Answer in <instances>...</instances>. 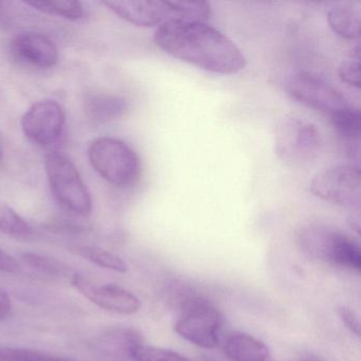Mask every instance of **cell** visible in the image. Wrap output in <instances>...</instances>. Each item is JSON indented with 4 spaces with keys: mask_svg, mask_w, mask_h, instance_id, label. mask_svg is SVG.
Instances as JSON below:
<instances>
[{
    "mask_svg": "<svg viewBox=\"0 0 361 361\" xmlns=\"http://www.w3.org/2000/svg\"><path fill=\"white\" fill-rule=\"evenodd\" d=\"M154 42L169 56L210 73L233 75L246 68L236 44L204 22L172 18L157 27Z\"/></svg>",
    "mask_w": 361,
    "mask_h": 361,
    "instance_id": "cell-1",
    "label": "cell"
},
{
    "mask_svg": "<svg viewBox=\"0 0 361 361\" xmlns=\"http://www.w3.org/2000/svg\"><path fill=\"white\" fill-rule=\"evenodd\" d=\"M298 243L304 252L314 259L357 274L360 272V246L343 232L325 226L310 225L300 230Z\"/></svg>",
    "mask_w": 361,
    "mask_h": 361,
    "instance_id": "cell-2",
    "label": "cell"
},
{
    "mask_svg": "<svg viewBox=\"0 0 361 361\" xmlns=\"http://www.w3.org/2000/svg\"><path fill=\"white\" fill-rule=\"evenodd\" d=\"M87 155L94 170L116 187H132L140 178V159L124 141L101 137L90 143Z\"/></svg>",
    "mask_w": 361,
    "mask_h": 361,
    "instance_id": "cell-3",
    "label": "cell"
},
{
    "mask_svg": "<svg viewBox=\"0 0 361 361\" xmlns=\"http://www.w3.org/2000/svg\"><path fill=\"white\" fill-rule=\"evenodd\" d=\"M322 147V137L312 122L288 115L274 128V151L281 161L291 166H303L316 159Z\"/></svg>",
    "mask_w": 361,
    "mask_h": 361,
    "instance_id": "cell-4",
    "label": "cell"
},
{
    "mask_svg": "<svg viewBox=\"0 0 361 361\" xmlns=\"http://www.w3.org/2000/svg\"><path fill=\"white\" fill-rule=\"evenodd\" d=\"M45 169L56 200L67 210L80 216H88L92 211V196L71 160L54 152L46 156Z\"/></svg>",
    "mask_w": 361,
    "mask_h": 361,
    "instance_id": "cell-5",
    "label": "cell"
},
{
    "mask_svg": "<svg viewBox=\"0 0 361 361\" xmlns=\"http://www.w3.org/2000/svg\"><path fill=\"white\" fill-rule=\"evenodd\" d=\"M221 312L206 300H189L175 322L177 335L202 348H214L219 344L223 329Z\"/></svg>",
    "mask_w": 361,
    "mask_h": 361,
    "instance_id": "cell-6",
    "label": "cell"
},
{
    "mask_svg": "<svg viewBox=\"0 0 361 361\" xmlns=\"http://www.w3.org/2000/svg\"><path fill=\"white\" fill-rule=\"evenodd\" d=\"M310 192L316 197L350 209H359L361 200V176L354 166H336L314 175Z\"/></svg>",
    "mask_w": 361,
    "mask_h": 361,
    "instance_id": "cell-7",
    "label": "cell"
},
{
    "mask_svg": "<svg viewBox=\"0 0 361 361\" xmlns=\"http://www.w3.org/2000/svg\"><path fill=\"white\" fill-rule=\"evenodd\" d=\"M286 87L293 98L324 114L329 119L353 105L340 90L314 73H295L289 78Z\"/></svg>",
    "mask_w": 361,
    "mask_h": 361,
    "instance_id": "cell-8",
    "label": "cell"
},
{
    "mask_svg": "<svg viewBox=\"0 0 361 361\" xmlns=\"http://www.w3.org/2000/svg\"><path fill=\"white\" fill-rule=\"evenodd\" d=\"M71 282L86 299L103 310L126 316L140 310L138 297L119 285L96 282L83 274H73Z\"/></svg>",
    "mask_w": 361,
    "mask_h": 361,
    "instance_id": "cell-9",
    "label": "cell"
},
{
    "mask_svg": "<svg viewBox=\"0 0 361 361\" xmlns=\"http://www.w3.org/2000/svg\"><path fill=\"white\" fill-rule=\"evenodd\" d=\"M65 121L64 111L58 102L39 101L33 104L23 117V132L33 143L46 147L60 138Z\"/></svg>",
    "mask_w": 361,
    "mask_h": 361,
    "instance_id": "cell-10",
    "label": "cell"
},
{
    "mask_svg": "<svg viewBox=\"0 0 361 361\" xmlns=\"http://www.w3.org/2000/svg\"><path fill=\"white\" fill-rule=\"evenodd\" d=\"M102 4L122 20L142 28L159 27L174 18L170 1L109 0Z\"/></svg>",
    "mask_w": 361,
    "mask_h": 361,
    "instance_id": "cell-11",
    "label": "cell"
},
{
    "mask_svg": "<svg viewBox=\"0 0 361 361\" xmlns=\"http://www.w3.org/2000/svg\"><path fill=\"white\" fill-rule=\"evenodd\" d=\"M11 50L18 60L37 68H51L59 62L56 44L39 33L26 32L18 35L12 41Z\"/></svg>",
    "mask_w": 361,
    "mask_h": 361,
    "instance_id": "cell-12",
    "label": "cell"
},
{
    "mask_svg": "<svg viewBox=\"0 0 361 361\" xmlns=\"http://www.w3.org/2000/svg\"><path fill=\"white\" fill-rule=\"evenodd\" d=\"M143 342L142 336L130 327H115L103 334L99 348L103 354L116 361L132 360L133 352Z\"/></svg>",
    "mask_w": 361,
    "mask_h": 361,
    "instance_id": "cell-13",
    "label": "cell"
},
{
    "mask_svg": "<svg viewBox=\"0 0 361 361\" xmlns=\"http://www.w3.org/2000/svg\"><path fill=\"white\" fill-rule=\"evenodd\" d=\"M85 114L94 124H105L123 117L128 111L126 99L111 94H92L85 99Z\"/></svg>",
    "mask_w": 361,
    "mask_h": 361,
    "instance_id": "cell-14",
    "label": "cell"
},
{
    "mask_svg": "<svg viewBox=\"0 0 361 361\" xmlns=\"http://www.w3.org/2000/svg\"><path fill=\"white\" fill-rule=\"evenodd\" d=\"M225 352L231 361H272L269 348L257 338L246 333L228 337Z\"/></svg>",
    "mask_w": 361,
    "mask_h": 361,
    "instance_id": "cell-15",
    "label": "cell"
},
{
    "mask_svg": "<svg viewBox=\"0 0 361 361\" xmlns=\"http://www.w3.org/2000/svg\"><path fill=\"white\" fill-rule=\"evenodd\" d=\"M360 9L352 4H336L327 11V23L331 30L348 41L360 37Z\"/></svg>",
    "mask_w": 361,
    "mask_h": 361,
    "instance_id": "cell-16",
    "label": "cell"
},
{
    "mask_svg": "<svg viewBox=\"0 0 361 361\" xmlns=\"http://www.w3.org/2000/svg\"><path fill=\"white\" fill-rule=\"evenodd\" d=\"M73 252L79 257H83L86 261L96 264L105 269L113 270V271L120 272V274L128 272V265L122 259V257L111 251L100 248V247L80 245L73 248Z\"/></svg>",
    "mask_w": 361,
    "mask_h": 361,
    "instance_id": "cell-17",
    "label": "cell"
},
{
    "mask_svg": "<svg viewBox=\"0 0 361 361\" xmlns=\"http://www.w3.org/2000/svg\"><path fill=\"white\" fill-rule=\"evenodd\" d=\"M26 4L42 13L59 16L69 20H81L84 16L83 5L75 0H39L28 1Z\"/></svg>",
    "mask_w": 361,
    "mask_h": 361,
    "instance_id": "cell-18",
    "label": "cell"
},
{
    "mask_svg": "<svg viewBox=\"0 0 361 361\" xmlns=\"http://www.w3.org/2000/svg\"><path fill=\"white\" fill-rule=\"evenodd\" d=\"M334 130L348 140H358L360 137L361 116L358 107L350 105L348 109L329 118Z\"/></svg>",
    "mask_w": 361,
    "mask_h": 361,
    "instance_id": "cell-19",
    "label": "cell"
},
{
    "mask_svg": "<svg viewBox=\"0 0 361 361\" xmlns=\"http://www.w3.org/2000/svg\"><path fill=\"white\" fill-rule=\"evenodd\" d=\"M0 232L23 238L32 235L33 229L12 207L0 200Z\"/></svg>",
    "mask_w": 361,
    "mask_h": 361,
    "instance_id": "cell-20",
    "label": "cell"
},
{
    "mask_svg": "<svg viewBox=\"0 0 361 361\" xmlns=\"http://www.w3.org/2000/svg\"><path fill=\"white\" fill-rule=\"evenodd\" d=\"M173 16L177 20L206 22L212 16V8L204 1H170Z\"/></svg>",
    "mask_w": 361,
    "mask_h": 361,
    "instance_id": "cell-21",
    "label": "cell"
},
{
    "mask_svg": "<svg viewBox=\"0 0 361 361\" xmlns=\"http://www.w3.org/2000/svg\"><path fill=\"white\" fill-rule=\"evenodd\" d=\"M0 361H71L64 357L18 346H0Z\"/></svg>",
    "mask_w": 361,
    "mask_h": 361,
    "instance_id": "cell-22",
    "label": "cell"
},
{
    "mask_svg": "<svg viewBox=\"0 0 361 361\" xmlns=\"http://www.w3.org/2000/svg\"><path fill=\"white\" fill-rule=\"evenodd\" d=\"M338 75L342 82L353 86L360 87V48L359 45L350 48L338 64Z\"/></svg>",
    "mask_w": 361,
    "mask_h": 361,
    "instance_id": "cell-23",
    "label": "cell"
},
{
    "mask_svg": "<svg viewBox=\"0 0 361 361\" xmlns=\"http://www.w3.org/2000/svg\"><path fill=\"white\" fill-rule=\"evenodd\" d=\"M134 361H190L187 357L179 354L176 350L157 348L142 343L135 348L132 355Z\"/></svg>",
    "mask_w": 361,
    "mask_h": 361,
    "instance_id": "cell-24",
    "label": "cell"
},
{
    "mask_svg": "<svg viewBox=\"0 0 361 361\" xmlns=\"http://www.w3.org/2000/svg\"><path fill=\"white\" fill-rule=\"evenodd\" d=\"M22 259L25 263L30 265L31 267L39 270L44 274H51V276H59L64 274L67 268L64 267L60 262L51 257H43V255H37V253H24Z\"/></svg>",
    "mask_w": 361,
    "mask_h": 361,
    "instance_id": "cell-25",
    "label": "cell"
},
{
    "mask_svg": "<svg viewBox=\"0 0 361 361\" xmlns=\"http://www.w3.org/2000/svg\"><path fill=\"white\" fill-rule=\"evenodd\" d=\"M338 314L344 325L350 329V333L357 337H360V322L356 312L346 306H342L338 310Z\"/></svg>",
    "mask_w": 361,
    "mask_h": 361,
    "instance_id": "cell-26",
    "label": "cell"
},
{
    "mask_svg": "<svg viewBox=\"0 0 361 361\" xmlns=\"http://www.w3.org/2000/svg\"><path fill=\"white\" fill-rule=\"evenodd\" d=\"M20 270V264L9 253L0 249V271L6 274H16Z\"/></svg>",
    "mask_w": 361,
    "mask_h": 361,
    "instance_id": "cell-27",
    "label": "cell"
},
{
    "mask_svg": "<svg viewBox=\"0 0 361 361\" xmlns=\"http://www.w3.org/2000/svg\"><path fill=\"white\" fill-rule=\"evenodd\" d=\"M11 310L12 302L9 295L0 289V322L9 317Z\"/></svg>",
    "mask_w": 361,
    "mask_h": 361,
    "instance_id": "cell-28",
    "label": "cell"
},
{
    "mask_svg": "<svg viewBox=\"0 0 361 361\" xmlns=\"http://www.w3.org/2000/svg\"><path fill=\"white\" fill-rule=\"evenodd\" d=\"M9 3H6V1H0V25H4L7 20L8 16V6H9Z\"/></svg>",
    "mask_w": 361,
    "mask_h": 361,
    "instance_id": "cell-29",
    "label": "cell"
},
{
    "mask_svg": "<svg viewBox=\"0 0 361 361\" xmlns=\"http://www.w3.org/2000/svg\"><path fill=\"white\" fill-rule=\"evenodd\" d=\"M306 361H314V360H306Z\"/></svg>",
    "mask_w": 361,
    "mask_h": 361,
    "instance_id": "cell-30",
    "label": "cell"
}]
</instances>
